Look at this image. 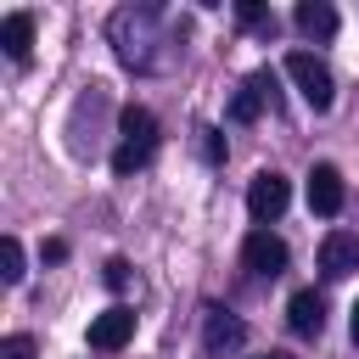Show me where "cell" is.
<instances>
[{
  "label": "cell",
  "instance_id": "1",
  "mask_svg": "<svg viewBox=\"0 0 359 359\" xmlns=\"http://www.w3.org/2000/svg\"><path fill=\"white\" fill-rule=\"evenodd\" d=\"M118 135H123V146L112 151V174L146 168L151 151H157V118H151L146 107H123V112H118Z\"/></svg>",
  "mask_w": 359,
  "mask_h": 359
},
{
  "label": "cell",
  "instance_id": "2",
  "mask_svg": "<svg viewBox=\"0 0 359 359\" xmlns=\"http://www.w3.org/2000/svg\"><path fill=\"white\" fill-rule=\"evenodd\" d=\"M286 79L297 84V95H303L314 112H331V101H337V79H331V67H325L320 56L292 50V56H286Z\"/></svg>",
  "mask_w": 359,
  "mask_h": 359
},
{
  "label": "cell",
  "instance_id": "3",
  "mask_svg": "<svg viewBox=\"0 0 359 359\" xmlns=\"http://www.w3.org/2000/svg\"><path fill=\"white\" fill-rule=\"evenodd\" d=\"M286 202H292V185H286L275 168H258L252 185H247V213H252V224H275V219L286 213Z\"/></svg>",
  "mask_w": 359,
  "mask_h": 359
},
{
  "label": "cell",
  "instance_id": "4",
  "mask_svg": "<svg viewBox=\"0 0 359 359\" xmlns=\"http://www.w3.org/2000/svg\"><path fill=\"white\" fill-rule=\"evenodd\" d=\"M241 264H247L252 275L275 280V275L286 269V241H280V236H269V230H252V236L241 241Z\"/></svg>",
  "mask_w": 359,
  "mask_h": 359
},
{
  "label": "cell",
  "instance_id": "5",
  "mask_svg": "<svg viewBox=\"0 0 359 359\" xmlns=\"http://www.w3.org/2000/svg\"><path fill=\"white\" fill-rule=\"evenodd\" d=\"M129 337H135V309H107V314L90 320V348L95 353H118Z\"/></svg>",
  "mask_w": 359,
  "mask_h": 359
},
{
  "label": "cell",
  "instance_id": "6",
  "mask_svg": "<svg viewBox=\"0 0 359 359\" xmlns=\"http://www.w3.org/2000/svg\"><path fill=\"white\" fill-rule=\"evenodd\" d=\"M320 269H325L331 280L353 275V269H359V236H353V230H331V236L320 241Z\"/></svg>",
  "mask_w": 359,
  "mask_h": 359
},
{
  "label": "cell",
  "instance_id": "7",
  "mask_svg": "<svg viewBox=\"0 0 359 359\" xmlns=\"http://www.w3.org/2000/svg\"><path fill=\"white\" fill-rule=\"evenodd\" d=\"M286 325H292L297 337H320V331H325V297H320L314 286L292 292V303H286Z\"/></svg>",
  "mask_w": 359,
  "mask_h": 359
},
{
  "label": "cell",
  "instance_id": "8",
  "mask_svg": "<svg viewBox=\"0 0 359 359\" xmlns=\"http://www.w3.org/2000/svg\"><path fill=\"white\" fill-rule=\"evenodd\" d=\"M309 208H314L320 219L342 213V174H337L331 163H314V174H309Z\"/></svg>",
  "mask_w": 359,
  "mask_h": 359
},
{
  "label": "cell",
  "instance_id": "9",
  "mask_svg": "<svg viewBox=\"0 0 359 359\" xmlns=\"http://www.w3.org/2000/svg\"><path fill=\"white\" fill-rule=\"evenodd\" d=\"M269 90H275V73H269V67H258V73L247 79V90H241V95L230 101V118H236V123H252V118L264 112V101H269Z\"/></svg>",
  "mask_w": 359,
  "mask_h": 359
},
{
  "label": "cell",
  "instance_id": "10",
  "mask_svg": "<svg viewBox=\"0 0 359 359\" xmlns=\"http://www.w3.org/2000/svg\"><path fill=\"white\" fill-rule=\"evenodd\" d=\"M241 337H247V325H241L236 314H224V309H208V320H202V342H208V353L241 348Z\"/></svg>",
  "mask_w": 359,
  "mask_h": 359
},
{
  "label": "cell",
  "instance_id": "11",
  "mask_svg": "<svg viewBox=\"0 0 359 359\" xmlns=\"http://www.w3.org/2000/svg\"><path fill=\"white\" fill-rule=\"evenodd\" d=\"M0 45H6L11 62H28V50H34V17H28V11L0 17Z\"/></svg>",
  "mask_w": 359,
  "mask_h": 359
},
{
  "label": "cell",
  "instance_id": "12",
  "mask_svg": "<svg viewBox=\"0 0 359 359\" xmlns=\"http://www.w3.org/2000/svg\"><path fill=\"white\" fill-rule=\"evenodd\" d=\"M297 28H303L309 39H331V34H337V6H331V0H303V6H297Z\"/></svg>",
  "mask_w": 359,
  "mask_h": 359
},
{
  "label": "cell",
  "instance_id": "13",
  "mask_svg": "<svg viewBox=\"0 0 359 359\" xmlns=\"http://www.w3.org/2000/svg\"><path fill=\"white\" fill-rule=\"evenodd\" d=\"M0 275H6L11 286L28 275V269H22V241H17V236H6V241H0Z\"/></svg>",
  "mask_w": 359,
  "mask_h": 359
},
{
  "label": "cell",
  "instance_id": "14",
  "mask_svg": "<svg viewBox=\"0 0 359 359\" xmlns=\"http://www.w3.org/2000/svg\"><path fill=\"white\" fill-rule=\"evenodd\" d=\"M0 359H39V348H34V337H28V331H17V337H6V342H0Z\"/></svg>",
  "mask_w": 359,
  "mask_h": 359
},
{
  "label": "cell",
  "instance_id": "15",
  "mask_svg": "<svg viewBox=\"0 0 359 359\" xmlns=\"http://www.w3.org/2000/svg\"><path fill=\"white\" fill-rule=\"evenodd\" d=\"M236 17H241V22H247V28H264V34H269V28H275V17H269V11H264V6H258V0H241V6H236Z\"/></svg>",
  "mask_w": 359,
  "mask_h": 359
},
{
  "label": "cell",
  "instance_id": "16",
  "mask_svg": "<svg viewBox=\"0 0 359 359\" xmlns=\"http://www.w3.org/2000/svg\"><path fill=\"white\" fill-rule=\"evenodd\" d=\"M202 157H208V163H224V140H219V129H202Z\"/></svg>",
  "mask_w": 359,
  "mask_h": 359
},
{
  "label": "cell",
  "instance_id": "17",
  "mask_svg": "<svg viewBox=\"0 0 359 359\" xmlns=\"http://www.w3.org/2000/svg\"><path fill=\"white\" fill-rule=\"evenodd\" d=\"M107 286H112V292H123V286H129V264H123V258H112V264H107Z\"/></svg>",
  "mask_w": 359,
  "mask_h": 359
},
{
  "label": "cell",
  "instance_id": "18",
  "mask_svg": "<svg viewBox=\"0 0 359 359\" xmlns=\"http://www.w3.org/2000/svg\"><path fill=\"white\" fill-rule=\"evenodd\" d=\"M348 331H353V348H359V303H353V320H348Z\"/></svg>",
  "mask_w": 359,
  "mask_h": 359
},
{
  "label": "cell",
  "instance_id": "19",
  "mask_svg": "<svg viewBox=\"0 0 359 359\" xmlns=\"http://www.w3.org/2000/svg\"><path fill=\"white\" fill-rule=\"evenodd\" d=\"M269 359H275V353H269Z\"/></svg>",
  "mask_w": 359,
  "mask_h": 359
}]
</instances>
